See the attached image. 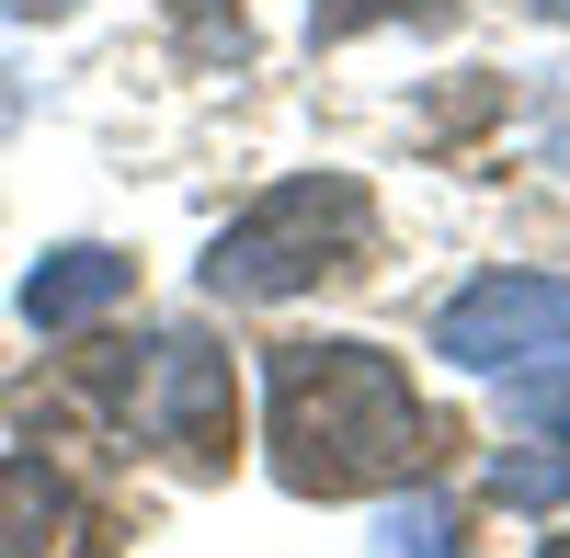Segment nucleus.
Segmentation results:
<instances>
[{
  "mask_svg": "<svg viewBox=\"0 0 570 558\" xmlns=\"http://www.w3.org/2000/svg\"><path fill=\"white\" fill-rule=\"evenodd\" d=\"M434 456V410L376 342H285L274 353V479L297 501L389 490Z\"/></svg>",
  "mask_w": 570,
  "mask_h": 558,
  "instance_id": "f257e3e1",
  "label": "nucleus"
},
{
  "mask_svg": "<svg viewBox=\"0 0 570 558\" xmlns=\"http://www.w3.org/2000/svg\"><path fill=\"white\" fill-rule=\"evenodd\" d=\"M365 240H376L365 182H354V171H297V182H274L252 217L217 228V251H206V297H228V308L297 297V286H320V273H354Z\"/></svg>",
  "mask_w": 570,
  "mask_h": 558,
  "instance_id": "f03ea898",
  "label": "nucleus"
},
{
  "mask_svg": "<svg viewBox=\"0 0 570 558\" xmlns=\"http://www.w3.org/2000/svg\"><path fill=\"white\" fill-rule=\"evenodd\" d=\"M434 353L468 377H513V365L570 353V286L559 273H480L434 308Z\"/></svg>",
  "mask_w": 570,
  "mask_h": 558,
  "instance_id": "7ed1b4c3",
  "label": "nucleus"
},
{
  "mask_svg": "<svg viewBox=\"0 0 570 558\" xmlns=\"http://www.w3.org/2000/svg\"><path fill=\"white\" fill-rule=\"evenodd\" d=\"M137 422H149L183 468H228V445H240V377H228V353L206 331L149 342V365H137Z\"/></svg>",
  "mask_w": 570,
  "mask_h": 558,
  "instance_id": "20e7f679",
  "label": "nucleus"
},
{
  "mask_svg": "<svg viewBox=\"0 0 570 558\" xmlns=\"http://www.w3.org/2000/svg\"><path fill=\"white\" fill-rule=\"evenodd\" d=\"M0 558H115V514L46 456H0Z\"/></svg>",
  "mask_w": 570,
  "mask_h": 558,
  "instance_id": "39448f33",
  "label": "nucleus"
},
{
  "mask_svg": "<svg viewBox=\"0 0 570 558\" xmlns=\"http://www.w3.org/2000/svg\"><path fill=\"white\" fill-rule=\"evenodd\" d=\"M126 286H137L126 251H91V240H80V251H46V262L23 273V319H35V331H80V319H104Z\"/></svg>",
  "mask_w": 570,
  "mask_h": 558,
  "instance_id": "423d86ee",
  "label": "nucleus"
},
{
  "mask_svg": "<svg viewBox=\"0 0 570 558\" xmlns=\"http://www.w3.org/2000/svg\"><path fill=\"white\" fill-rule=\"evenodd\" d=\"M468 0H308V46H354L376 23H456Z\"/></svg>",
  "mask_w": 570,
  "mask_h": 558,
  "instance_id": "0eeeda50",
  "label": "nucleus"
},
{
  "mask_svg": "<svg viewBox=\"0 0 570 558\" xmlns=\"http://www.w3.org/2000/svg\"><path fill=\"white\" fill-rule=\"evenodd\" d=\"M491 490L513 501V514H537V501L570 490V456H513V468H491Z\"/></svg>",
  "mask_w": 570,
  "mask_h": 558,
  "instance_id": "6e6552de",
  "label": "nucleus"
},
{
  "mask_svg": "<svg viewBox=\"0 0 570 558\" xmlns=\"http://www.w3.org/2000/svg\"><path fill=\"white\" fill-rule=\"evenodd\" d=\"M389 558H456V525L434 514V501H411V514L389 525Z\"/></svg>",
  "mask_w": 570,
  "mask_h": 558,
  "instance_id": "1a4fd4ad",
  "label": "nucleus"
},
{
  "mask_svg": "<svg viewBox=\"0 0 570 558\" xmlns=\"http://www.w3.org/2000/svg\"><path fill=\"white\" fill-rule=\"evenodd\" d=\"M513 410H525L537 434H559V445H570V377H525V388H513Z\"/></svg>",
  "mask_w": 570,
  "mask_h": 558,
  "instance_id": "9d476101",
  "label": "nucleus"
},
{
  "mask_svg": "<svg viewBox=\"0 0 570 558\" xmlns=\"http://www.w3.org/2000/svg\"><path fill=\"white\" fill-rule=\"evenodd\" d=\"M525 12H537V23H570V0H525Z\"/></svg>",
  "mask_w": 570,
  "mask_h": 558,
  "instance_id": "9b49d317",
  "label": "nucleus"
},
{
  "mask_svg": "<svg viewBox=\"0 0 570 558\" xmlns=\"http://www.w3.org/2000/svg\"><path fill=\"white\" fill-rule=\"evenodd\" d=\"M0 12H69V0H0Z\"/></svg>",
  "mask_w": 570,
  "mask_h": 558,
  "instance_id": "f8f14e48",
  "label": "nucleus"
},
{
  "mask_svg": "<svg viewBox=\"0 0 570 558\" xmlns=\"http://www.w3.org/2000/svg\"><path fill=\"white\" fill-rule=\"evenodd\" d=\"M548 558H570V536H559V547H548Z\"/></svg>",
  "mask_w": 570,
  "mask_h": 558,
  "instance_id": "ddd939ff",
  "label": "nucleus"
}]
</instances>
